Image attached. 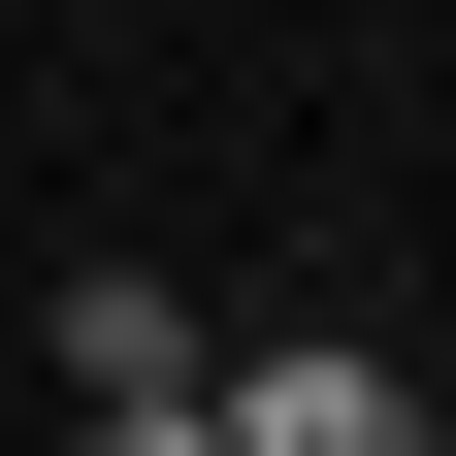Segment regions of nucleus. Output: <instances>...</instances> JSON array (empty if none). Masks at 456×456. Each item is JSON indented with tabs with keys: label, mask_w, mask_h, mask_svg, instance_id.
Segmentation results:
<instances>
[{
	"label": "nucleus",
	"mask_w": 456,
	"mask_h": 456,
	"mask_svg": "<svg viewBox=\"0 0 456 456\" xmlns=\"http://www.w3.org/2000/svg\"><path fill=\"white\" fill-rule=\"evenodd\" d=\"M196 424H228V456H456L424 391L359 359V326H261V359H196Z\"/></svg>",
	"instance_id": "f257e3e1"
},
{
	"label": "nucleus",
	"mask_w": 456,
	"mask_h": 456,
	"mask_svg": "<svg viewBox=\"0 0 456 456\" xmlns=\"http://www.w3.org/2000/svg\"><path fill=\"white\" fill-rule=\"evenodd\" d=\"M66 456H228V424H196V359H163V391H66Z\"/></svg>",
	"instance_id": "f03ea898"
}]
</instances>
